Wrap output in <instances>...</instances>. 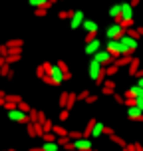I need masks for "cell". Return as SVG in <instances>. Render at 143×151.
<instances>
[{
	"instance_id": "277c9868",
	"label": "cell",
	"mask_w": 143,
	"mask_h": 151,
	"mask_svg": "<svg viewBox=\"0 0 143 151\" xmlns=\"http://www.w3.org/2000/svg\"><path fill=\"white\" fill-rule=\"evenodd\" d=\"M106 34H107V40H119V38L125 34V28L121 26V22H113L106 30Z\"/></svg>"
},
{
	"instance_id": "7bdbcfd3",
	"label": "cell",
	"mask_w": 143,
	"mask_h": 151,
	"mask_svg": "<svg viewBox=\"0 0 143 151\" xmlns=\"http://www.w3.org/2000/svg\"><path fill=\"white\" fill-rule=\"evenodd\" d=\"M28 135L36 137V131H34V125H32V123H28Z\"/></svg>"
},
{
	"instance_id": "52a82bcc",
	"label": "cell",
	"mask_w": 143,
	"mask_h": 151,
	"mask_svg": "<svg viewBox=\"0 0 143 151\" xmlns=\"http://www.w3.org/2000/svg\"><path fill=\"white\" fill-rule=\"evenodd\" d=\"M74 149H78V151H91L93 149V141H91L90 137H78V139H74Z\"/></svg>"
},
{
	"instance_id": "4dcf8cb0",
	"label": "cell",
	"mask_w": 143,
	"mask_h": 151,
	"mask_svg": "<svg viewBox=\"0 0 143 151\" xmlns=\"http://www.w3.org/2000/svg\"><path fill=\"white\" fill-rule=\"evenodd\" d=\"M68 137H70V139H78V137H83V131H80V129H78V131H70Z\"/></svg>"
},
{
	"instance_id": "cb8c5ba5",
	"label": "cell",
	"mask_w": 143,
	"mask_h": 151,
	"mask_svg": "<svg viewBox=\"0 0 143 151\" xmlns=\"http://www.w3.org/2000/svg\"><path fill=\"white\" fill-rule=\"evenodd\" d=\"M117 72H119V68H117L115 64H109V66H106V76H107V78H113Z\"/></svg>"
},
{
	"instance_id": "f1b7e54d",
	"label": "cell",
	"mask_w": 143,
	"mask_h": 151,
	"mask_svg": "<svg viewBox=\"0 0 143 151\" xmlns=\"http://www.w3.org/2000/svg\"><path fill=\"white\" fill-rule=\"evenodd\" d=\"M75 101H78V96H75V93H70V96H68V104H66V107H68V109H72Z\"/></svg>"
},
{
	"instance_id": "30bf717a",
	"label": "cell",
	"mask_w": 143,
	"mask_h": 151,
	"mask_svg": "<svg viewBox=\"0 0 143 151\" xmlns=\"http://www.w3.org/2000/svg\"><path fill=\"white\" fill-rule=\"evenodd\" d=\"M101 50V42H99V38H93L91 42H86V48H83V52L88 54V56H93V54Z\"/></svg>"
},
{
	"instance_id": "3957f363",
	"label": "cell",
	"mask_w": 143,
	"mask_h": 151,
	"mask_svg": "<svg viewBox=\"0 0 143 151\" xmlns=\"http://www.w3.org/2000/svg\"><path fill=\"white\" fill-rule=\"evenodd\" d=\"M91 58H93V60H96V62H99V64H101L103 68H106V66H109V64H113V62H115V58H113L111 54L107 52L106 48H101V50H98V52L93 54Z\"/></svg>"
},
{
	"instance_id": "f35d334b",
	"label": "cell",
	"mask_w": 143,
	"mask_h": 151,
	"mask_svg": "<svg viewBox=\"0 0 143 151\" xmlns=\"http://www.w3.org/2000/svg\"><path fill=\"white\" fill-rule=\"evenodd\" d=\"M36 76H38V78H44V76H46V70H44V66H38V70H36Z\"/></svg>"
},
{
	"instance_id": "1f68e13d",
	"label": "cell",
	"mask_w": 143,
	"mask_h": 151,
	"mask_svg": "<svg viewBox=\"0 0 143 151\" xmlns=\"http://www.w3.org/2000/svg\"><path fill=\"white\" fill-rule=\"evenodd\" d=\"M18 109H22V111L30 113V109H32V107L28 106V104H26V101H20V104H18Z\"/></svg>"
},
{
	"instance_id": "816d5d0a",
	"label": "cell",
	"mask_w": 143,
	"mask_h": 151,
	"mask_svg": "<svg viewBox=\"0 0 143 151\" xmlns=\"http://www.w3.org/2000/svg\"><path fill=\"white\" fill-rule=\"evenodd\" d=\"M137 86H141V88H143V78H139V80H137Z\"/></svg>"
},
{
	"instance_id": "91938a15",
	"label": "cell",
	"mask_w": 143,
	"mask_h": 151,
	"mask_svg": "<svg viewBox=\"0 0 143 151\" xmlns=\"http://www.w3.org/2000/svg\"><path fill=\"white\" fill-rule=\"evenodd\" d=\"M91 151H93V149H91Z\"/></svg>"
},
{
	"instance_id": "f5cc1de1",
	"label": "cell",
	"mask_w": 143,
	"mask_h": 151,
	"mask_svg": "<svg viewBox=\"0 0 143 151\" xmlns=\"http://www.w3.org/2000/svg\"><path fill=\"white\" fill-rule=\"evenodd\" d=\"M30 151H44V149H42V147H32Z\"/></svg>"
},
{
	"instance_id": "7c38bea8",
	"label": "cell",
	"mask_w": 143,
	"mask_h": 151,
	"mask_svg": "<svg viewBox=\"0 0 143 151\" xmlns=\"http://www.w3.org/2000/svg\"><path fill=\"white\" fill-rule=\"evenodd\" d=\"M6 46H8V50H10V52H22L24 40H20V38H14V40H8ZM10 52H8V54H10Z\"/></svg>"
},
{
	"instance_id": "5b68a950",
	"label": "cell",
	"mask_w": 143,
	"mask_h": 151,
	"mask_svg": "<svg viewBox=\"0 0 143 151\" xmlns=\"http://www.w3.org/2000/svg\"><path fill=\"white\" fill-rule=\"evenodd\" d=\"M8 119L16 121V123H26V121H30V115L22 109H18V107H14V109H8Z\"/></svg>"
},
{
	"instance_id": "681fc988",
	"label": "cell",
	"mask_w": 143,
	"mask_h": 151,
	"mask_svg": "<svg viewBox=\"0 0 143 151\" xmlns=\"http://www.w3.org/2000/svg\"><path fill=\"white\" fill-rule=\"evenodd\" d=\"M4 104H6V96H4V98H0V107H4Z\"/></svg>"
},
{
	"instance_id": "db71d44e",
	"label": "cell",
	"mask_w": 143,
	"mask_h": 151,
	"mask_svg": "<svg viewBox=\"0 0 143 151\" xmlns=\"http://www.w3.org/2000/svg\"><path fill=\"white\" fill-rule=\"evenodd\" d=\"M137 32H139V36H143V26H141V28H137Z\"/></svg>"
},
{
	"instance_id": "f546056e",
	"label": "cell",
	"mask_w": 143,
	"mask_h": 151,
	"mask_svg": "<svg viewBox=\"0 0 143 151\" xmlns=\"http://www.w3.org/2000/svg\"><path fill=\"white\" fill-rule=\"evenodd\" d=\"M70 117V109L68 107H62V111H60V121H66Z\"/></svg>"
},
{
	"instance_id": "5bb4252c",
	"label": "cell",
	"mask_w": 143,
	"mask_h": 151,
	"mask_svg": "<svg viewBox=\"0 0 143 151\" xmlns=\"http://www.w3.org/2000/svg\"><path fill=\"white\" fill-rule=\"evenodd\" d=\"M123 18H133V6H131V2H121V20Z\"/></svg>"
},
{
	"instance_id": "e575fe53",
	"label": "cell",
	"mask_w": 143,
	"mask_h": 151,
	"mask_svg": "<svg viewBox=\"0 0 143 151\" xmlns=\"http://www.w3.org/2000/svg\"><path fill=\"white\" fill-rule=\"evenodd\" d=\"M111 96H113V99H115L117 104H125V98H123V96H119V93H115V91H113Z\"/></svg>"
},
{
	"instance_id": "bcb514c9",
	"label": "cell",
	"mask_w": 143,
	"mask_h": 151,
	"mask_svg": "<svg viewBox=\"0 0 143 151\" xmlns=\"http://www.w3.org/2000/svg\"><path fill=\"white\" fill-rule=\"evenodd\" d=\"M103 135H113V129L111 127H106V129H103Z\"/></svg>"
},
{
	"instance_id": "8fae6325",
	"label": "cell",
	"mask_w": 143,
	"mask_h": 151,
	"mask_svg": "<svg viewBox=\"0 0 143 151\" xmlns=\"http://www.w3.org/2000/svg\"><path fill=\"white\" fill-rule=\"evenodd\" d=\"M127 119H131V121H143V111L137 106H129L127 107Z\"/></svg>"
},
{
	"instance_id": "f907efd6",
	"label": "cell",
	"mask_w": 143,
	"mask_h": 151,
	"mask_svg": "<svg viewBox=\"0 0 143 151\" xmlns=\"http://www.w3.org/2000/svg\"><path fill=\"white\" fill-rule=\"evenodd\" d=\"M135 145V151H143V147H141V143H133Z\"/></svg>"
},
{
	"instance_id": "680465c9",
	"label": "cell",
	"mask_w": 143,
	"mask_h": 151,
	"mask_svg": "<svg viewBox=\"0 0 143 151\" xmlns=\"http://www.w3.org/2000/svg\"><path fill=\"white\" fill-rule=\"evenodd\" d=\"M10 151H16V149H10Z\"/></svg>"
},
{
	"instance_id": "603a6c76",
	"label": "cell",
	"mask_w": 143,
	"mask_h": 151,
	"mask_svg": "<svg viewBox=\"0 0 143 151\" xmlns=\"http://www.w3.org/2000/svg\"><path fill=\"white\" fill-rule=\"evenodd\" d=\"M52 131H54V133H56L58 137H66V135L70 133L68 129H66V127H62V125H54V127H52Z\"/></svg>"
},
{
	"instance_id": "d4e9b609",
	"label": "cell",
	"mask_w": 143,
	"mask_h": 151,
	"mask_svg": "<svg viewBox=\"0 0 143 151\" xmlns=\"http://www.w3.org/2000/svg\"><path fill=\"white\" fill-rule=\"evenodd\" d=\"M109 139H111L113 143H117L121 147V149H123V147H127V143H125V141H123V139H121V137H117L115 135V133H113V135H109Z\"/></svg>"
},
{
	"instance_id": "d6a6232c",
	"label": "cell",
	"mask_w": 143,
	"mask_h": 151,
	"mask_svg": "<svg viewBox=\"0 0 143 151\" xmlns=\"http://www.w3.org/2000/svg\"><path fill=\"white\" fill-rule=\"evenodd\" d=\"M42 127H44V133H46V131H52L54 123H52V121H50V119H46L44 123H42Z\"/></svg>"
},
{
	"instance_id": "ab89813d",
	"label": "cell",
	"mask_w": 143,
	"mask_h": 151,
	"mask_svg": "<svg viewBox=\"0 0 143 151\" xmlns=\"http://www.w3.org/2000/svg\"><path fill=\"white\" fill-rule=\"evenodd\" d=\"M8 52H10V50H8V46H6V44H4V46H0V56H4V58H6Z\"/></svg>"
},
{
	"instance_id": "9f6ffc18",
	"label": "cell",
	"mask_w": 143,
	"mask_h": 151,
	"mask_svg": "<svg viewBox=\"0 0 143 151\" xmlns=\"http://www.w3.org/2000/svg\"><path fill=\"white\" fill-rule=\"evenodd\" d=\"M48 2H50V4H56V2H58V0H48Z\"/></svg>"
},
{
	"instance_id": "4316f807",
	"label": "cell",
	"mask_w": 143,
	"mask_h": 151,
	"mask_svg": "<svg viewBox=\"0 0 143 151\" xmlns=\"http://www.w3.org/2000/svg\"><path fill=\"white\" fill-rule=\"evenodd\" d=\"M72 14H74V10H62L60 14H58V18H60V20H70Z\"/></svg>"
},
{
	"instance_id": "ee69618b",
	"label": "cell",
	"mask_w": 143,
	"mask_h": 151,
	"mask_svg": "<svg viewBox=\"0 0 143 151\" xmlns=\"http://www.w3.org/2000/svg\"><path fill=\"white\" fill-rule=\"evenodd\" d=\"M135 106L143 111V98H135Z\"/></svg>"
},
{
	"instance_id": "ffe728a7",
	"label": "cell",
	"mask_w": 143,
	"mask_h": 151,
	"mask_svg": "<svg viewBox=\"0 0 143 151\" xmlns=\"http://www.w3.org/2000/svg\"><path fill=\"white\" fill-rule=\"evenodd\" d=\"M20 54H22V52H10L6 58H4L6 64H16V62H20Z\"/></svg>"
},
{
	"instance_id": "9a60e30c",
	"label": "cell",
	"mask_w": 143,
	"mask_h": 151,
	"mask_svg": "<svg viewBox=\"0 0 143 151\" xmlns=\"http://www.w3.org/2000/svg\"><path fill=\"white\" fill-rule=\"evenodd\" d=\"M101 91H103V93H107V96L115 91V82H113L111 78H109V80H103V83H101Z\"/></svg>"
},
{
	"instance_id": "d6986e66",
	"label": "cell",
	"mask_w": 143,
	"mask_h": 151,
	"mask_svg": "<svg viewBox=\"0 0 143 151\" xmlns=\"http://www.w3.org/2000/svg\"><path fill=\"white\" fill-rule=\"evenodd\" d=\"M82 26L86 32H98V22H93V20H83Z\"/></svg>"
},
{
	"instance_id": "8992f818",
	"label": "cell",
	"mask_w": 143,
	"mask_h": 151,
	"mask_svg": "<svg viewBox=\"0 0 143 151\" xmlns=\"http://www.w3.org/2000/svg\"><path fill=\"white\" fill-rule=\"evenodd\" d=\"M46 74L52 78L54 86H60V83L64 82V72H62V68L58 66V64H52V66H50V70H48Z\"/></svg>"
},
{
	"instance_id": "6f0895ef",
	"label": "cell",
	"mask_w": 143,
	"mask_h": 151,
	"mask_svg": "<svg viewBox=\"0 0 143 151\" xmlns=\"http://www.w3.org/2000/svg\"><path fill=\"white\" fill-rule=\"evenodd\" d=\"M123 151H129V149H127V147H123Z\"/></svg>"
},
{
	"instance_id": "8d00e7d4",
	"label": "cell",
	"mask_w": 143,
	"mask_h": 151,
	"mask_svg": "<svg viewBox=\"0 0 143 151\" xmlns=\"http://www.w3.org/2000/svg\"><path fill=\"white\" fill-rule=\"evenodd\" d=\"M75 96H78V99H83V101H86V98L90 96V91H88V90H83V91H80V93H75Z\"/></svg>"
},
{
	"instance_id": "7402d4cb",
	"label": "cell",
	"mask_w": 143,
	"mask_h": 151,
	"mask_svg": "<svg viewBox=\"0 0 143 151\" xmlns=\"http://www.w3.org/2000/svg\"><path fill=\"white\" fill-rule=\"evenodd\" d=\"M0 76H2V78H12V70H10V64H6V62H4V64L0 66Z\"/></svg>"
},
{
	"instance_id": "ac0fdd59",
	"label": "cell",
	"mask_w": 143,
	"mask_h": 151,
	"mask_svg": "<svg viewBox=\"0 0 143 151\" xmlns=\"http://www.w3.org/2000/svg\"><path fill=\"white\" fill-rule=\"evenodd\" d=\"M62 145L58 143V141H44V145H42V149L44 151H60Z\"/></svg>"
},
{
	"instance_id": "4fadbf2b",
	"label": "cell",
	"mask_w": 143,
	"mask_h": 151,
	"mask_svg": "<svg viewBox=\"0 0 143 151\" xmlns=\"http://www.w3.org/2000/svg\"><path fill=\"white\" fill-rule=\"evenodd\" d=\"M103 129H106V125H103L101 121H96V123H93V127H91L90 137H91V139H98V137H101V135H103Z\"/></svg>"
},
{
	"instance_id": "60d3db41",
	"label": "cell",
	"mask_w": 143,
	"mask_h": 151,
	"mask_svg": "<svg viewBox=\"0 0 143 151\" xmlns=\"http://www.w3.org/2000/svg\"><path fill=\"white\" fill-rule=\"evenodd\" d=\"M28 115H30V121H38V111H36V109H30Z\"/></svg>"
},
{
	"instance_id": "74e56055",
	"label": "cell",
	"mask_w": 143,
	"mask_h": 151,
	"mask_svg": "<svg viewBox=\"0 0 143 151\" xmlns=\"http://www.w3.org/2000/svg\"><path fill=\"white\" fill-rule=\"evenodd\" d=\"M93 38H98V32H88L86 34V42H91Z\"/></svg>"
},
{
	"instance_id": "7a4b0ae2",
	"label": "cell",
	"mask_w": 143,
	"mask_h": 151,
	"mask_svg": "<svg viewBox=\"0 0 143 151\" xmlns=\"http://www.w3.org/2000/svg\"><path fill=\"white\" fill-rule=\"evenodd\" d=\"M119 44H121V52L123 54H131V56H133V52L137 50L139 40L133 38V36H129V34H123V36L119 38Z\"/></svg>"
},
{
	"instance_id": "f6af8a7d",
	"label": "cell",
	"mask_w": 143,
	"mask_h": 151,
	"mask_svg": "<svg viewBox=\"0 0 143 151\" xmlns=\"http://www.w3.org/2000/svg\"><path fill=\"white\" fill-rule=\"evenodd\" d=\"M38 121H40V123H44V121H46V113L44 111H38Z\"/></svg>"
},
{
	"instance_id": "2e32d148",
	"label": "cell",
	"mask_w": 143,
	"mask_h": 151,
	"mask_svg": "<svg viewBox=\"0 0 143 151\" xmlns=\"http://www.w3.org/2000/svg\"><path fill=\"white\" fill-rule=\"evenodd\" d=\"M109 16L113 18V22H119L121 20V4H113L109 8Z\"/></svg>"
},
{
	"instance_id": "484cf974",
	"label": "cell",
	"mask_w": 143,
	"mask_h": 151,
	"mask_svg": "<svg viewBox=\"0 0 143 151\" xmlns=\"http://www.w3.org/2000/svg\"><path fill=\"white\" fill-rule=\"evenodd\" d=\"M68 91H62L60 93V99H58V104H60V107H66V104H68Z\"/></svg>"
},
{
	"instance_id": "d590c367",
	"label": "cell",
	"mask_w": 143,
	"mask_h": 151,
	"mask_svg": "<svg viewBox=\"0 0 143 151\" xmlns=\"http://www.w3.org/2000/svg\"><path fill=\"white\" fill-rule=\"evenodd\" d=\"M58 66H60V68H62V72H64V74H68V72H70L68 64H66V62H64V60H60V62H58Z\"/></svg>"
},
{
	"instance_id": "9c48e42d",
	"label": "cell",
	"mask_w": 143,
	"mask_h": 151,
	"mask_svg": "<svg viewBox=\"0 0 143 151\" xmlns=\"http://www.w3.org/2000/svg\"><path fill=\"white\" fill-rule=\"evenodd\" d=\"M106 50L109 54H111L113 58H119V56H123V52H121V44H119V40H109L106 46Z\"/></svg>"
},
{
	"instance_id": "6da1fadb",
	"label": "cell",
	"mask_w": 143,
	"mask_h": 151,
	"mask_svg": "<svg viewBox=\"0 0 143 151\" xmlns=\"http://www.w3.org/2000/svg\"><path fill=\"white\" fill-rule=\"evenodd\" d=\"M88 76H90V80H93L96 83H103V80H106L107 76H106V68L99 64V62H96L93 58H91L90 62V66H88Z\"/></svg>"
},
{
	"instance_id": "e0dca14e",
	"label": "cell",
	"mask_w": 143,
	"mask_h": 151,
	"mask_svg": "<svg viewBox=\"0 0 143 151\" xmlns=\"http://www.w3.org/2000/svg\"><path fill=\"white\" fill-rule=\"evenodd\" d=\"M139 66H141V62H139V58H131V62H129V76L131 78H135V72L139 70Z\"/></svg>"
},
{
	"instance_id": "836d02e7",
	"label": "cell",
	"mask_w": 143,
	"mask_h": 151,
	"mask_svg": "<svg viewBox=\"0 0 143 151\" xmlns=\"http://www.w3.org/2000/svg\"><path fill=\"white\" fill-rule=\"evenodd\" d=\"M50 8H46V6H42V8H36V16L38 18H42V16H46V12H48Z\"/></svg>"
},
{
	"instance_id": "ba28073f",
	"label": "cell",
	"mask_w": 143,
	"mask_h": 151,
	"mask_svg": "<svg viewBox=\"0 0 143 151\" xmlns=\"http://www.w3.org/2000/svg\"><path fill=\"white\" fill-rule=\"evenodd\" d=\"M83 20H86V14H83L82 10H74V14H72V18H70V28H72V30L80 28V26L83 24Z\"/></svg>"
},
{
	"instance_id": "c3c4849f",
	"label": "cell",
	"mask_w": 143,
	"mask_h": 151,
	"mask_svg": "<svg viewBox=\"0 0 143 151\" xmlns=\"http://www.w3.org/2000/svg\"><path fill=\"white\" fill-rule=\"evenodd\" d=\"M129 2H131V6L135 8V6H137V4H139V2H141V0H129Z\"/></svg>"
},
{
	"instance_id": "b9f144b4",
	"label": "cell",
	"mask_w": 143,
	"mask_h": 151,
	"mask_svg": "<svg viewBox=\"0 0 143 151\" xmlns=\"http://www.w3.org/2000/svg\"><path fill=\"white\" fill-rule=\"evenodd\" d=\"M86 101H88V104H96V101H98V96H88V98H86Z\"/></svg>"
},
{
	"instance_id": "83f0119b",
	"label": "cell",
	"mask_w": 143,
	"mask_h": 151,
	"mask_svg": "<svg viewBox=\"0 0 143 151\" xmlns=\"http://www.w3.org/2000/svg\"><path fill=\"white\" fill-rule=\"evenodd\" d=\"M121 22V26H123V28H125V30H127V28H133V18H123V20H119Z\"/></svg>"
},
{
	"instance_id": "7dc6e473",
	"label": "cell",
	"mask_w": 143,
	"mask_h": 151,
	"mask_svg": "<svg viewBox=\"0 0 143 151\" xmlns=\"http://www.w3.org/2000/svg\"><path fill=\"white\" fill-rule=\"evenodd\" d=\"M135 78H143V68H139V70L135 72Z\"/></svg>"
},
{
	"instance_id": "44dd1931",
	"label": "cell",
	"mask_w": 143,
	"mask_h": 151,
	"mask_svg": "<svg viewBox=\"0 0 143 151\" xmlns=\"http://www.w3.org/2000/svg\"><path fill=\"white\" fill-rule=\"evenodd\" d=\"M28 2H30V6H32V8H42V6L50 8V6H52L48 0H28Z\"/></svg>"
},
{
	"instance_id": "11a10c76",
	"label": "cell",
	"mask_w": 143,
	"mask_h": 151,
	"mask_svg": "<svg viewBox=\"0 0 143 151\" xmlns=\"http://www.w3.org/2000/svg\"><path fill=\"white\" fill-rule=\"evenodd\" d=\"M4 96H6V93H4V91H2V90H0V98H4Z\"/></svg>"
}]
</instances>
